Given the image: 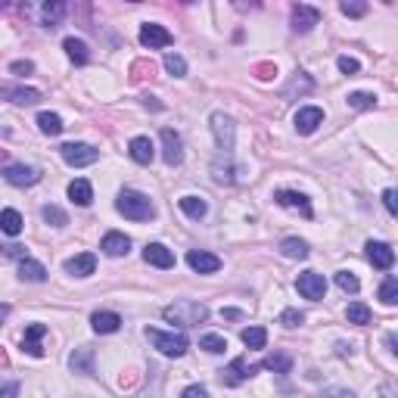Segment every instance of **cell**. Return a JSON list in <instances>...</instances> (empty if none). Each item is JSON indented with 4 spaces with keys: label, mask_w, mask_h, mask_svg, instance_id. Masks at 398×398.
I'll use <instances>...</instances> for the list:
<instances>
[{
    "label": "cell",
    "mask_w": 398,
    "mask_h": 398,
    "mask_svg": "<svg viewBox=\"0 0 398 398\" xmlns=\"http://www.w3.org/2000/svg\"><path fill=\"white\" fill-rule=\"evenodd\" d=\"M240 339H243L249 349H264V345H268V330H264V327H246V330L240 333Z\"/></svg>",
    "instance_id": "f546056e"
},
{
    "label": "cell",
    "mask_w": 398,
    "mask_h": 398,
    "mask_svg": "<svg viewBox=\"0 0 398 398\" xmlns=\"http://www.w3.org/2000/svg\"><path fill=\"white\" fill-rule=\"evenodd\" d=\"M256 371L258 367H249L246 364V358H234L227 371H221V380H224V386H240V383H246Z\"/></svg>",
    "instance_id": "2e32d148"
},
{
    "label": "cell",
    "mask_w": 398,
    "mask_h": 398,
    "mask_svg": "<svg viewBox=\"0 0 398 398\" xmlns=\"http://www.w3.org/2000/svg\"><path fill=\"white\" fill-rule=\"evenodd\" d=\"M128 153H131V159H134V162L149 165V162H153V156H156V147H153V140H149V137H134V140L128 143Z\"/></svg>",
    "instance_id": "44dd1931"
},
{
    "label": "cell",
    "mask_w": 398,
    "mask_h": 398,
    "mask_svg": "<svg viewBox=\"0 0 398 398\" xmlns=\"http://www.w3.org/2000/svg\"><path fill=\"white\" fill-rule=\"evenodd\" d=\"M62 13H66V7H62V3H44V25L56 28V22L62 19Z\"/></svg>",
    "instance_id": "8d00e7d4"
},
{
    "label": "cell",
    "mask_w": 398,
    "mask_h": 398,
    "mask_svg": "<svg viewBox=\"0 0 398 398\" xmlns=\"http://www.w3.org/2000/svg\"><path fill=\"white\" fill-rule=\"evenodd\" d=\"M274 199L284 209H293V212H302L305 218H311L314 212H311V203H308V196H302V193H296V190H277L274 193Z\"/></svg>",
    "instance_id": "5bb4252c"
},
{
    "label": "cell",
    "mask_w": 398,
    "mask_h": 398,
    "mask_svg": "<svg viewBox=\"0 0 398 398\" xmlns=\"http://www.w3.org/2000/svg\"><path fill=\"white\" fill-rule=\"evenodd\" d=\"M47 333V327L44 324H32V327H25V339H22V351H28L32 358H41L44 355V349H41V343L38 339Z\"/></svg>",
    "instance_id": "7402d4cb"
},
{
    "label": "cell",
    "mask_w": 398,
    "mask_h": 398,
    "mask_svg": "<svg viewBox=\"0 0 398 398\" xmlns=\"http://www.w3.org/2000/svg\"><path fill=\"white\" fill-rule=\"evenodd\" d=\"M367 249V262L373 264V268H380V271H389L392 264H395V252H392V246L389 243H367L364 246Z\"/></svg>",
    "instance_id": "4fadbf2b"
},
{
    "label": "cell",
    "mask_w": 398,
    "mask_h": 398,
    "mask_svg": "<svg viewBox=\"0 0 398 398\" xmlns=\"http://www.w3.org/2000/svg\"><path fill=\"white\" fill-rule=\"evenodd\" d=\"M336 286H339L343 293H351V296H355V293L361 290L358 277H355V274H349V271H339V274H336Z\"/></svg>",
    "instance_id": "d590c367"
},
{
    "label": "cell",
    "mask_w": 398,
    "mask_h": 398,
    "mask_svg": "<svg viewBox=\"0 0 398 398\" xmlns=\"http://www.w3.org/2000/svg\"><path fill=\"white\" fill-rule=\"evenodd\" d=\"M3 181L13 184V187H32V184L41 181V171L32 169V165H7L3 169Z\"/></svg>",
    "instance_id": "9c48e42d"
},
{
    "label": "cell",
    "mask_w": 398,
    "mask_h": 398,
    "mask_svg": "<svg viewBox=\"0 0 398 398\" xmlns=\"http://www.w3.org/2000/svg\"><path fill=\"white\" fill-rule=\"evenodd\" d=\"M66 271L72 277H90L97 271V256L94 252H82V256H75L66 262Z\"/></svg>",
    "instance_id": "ac0fdd59"
},
{
    "label": "cell",
    "mask_w": 398,
    "mask_h": 398,
    "mask_svg": "<svg viewBox=\"0 0 398 398\" xmlns=\"http://www.w3.org/2000/svg\"><path fill=\"white\" fill-rule=\"evenodd\" d=\"M296 290L302 293L305 299L317 302V299H324V293H327V280H324V274H317V271H305V274H299Z\"/></svg>",
    "instance_id": "8992f818"
},
{
    "label": "cell",
    "mask_w": 398,
    "mask_h": 398,
    "mask_svg": "<svg viewBox=\"0 0 398 398\" xmlns=\"http://www.w3.org/2000/svg\"><path fill=\"white\" fill-rule=\"evenodd\" d=\"M345 317H349V324L364 327V324H371V308H367L364 302H351L349 308H345Z\"/></svg>",
    "instance_id": "1f68e13d"
},
{
    "label": "cell",
    "mask_w": 398,
    "mask_h": 398,
    "mask_svg": "<svg viewBox=\"0 0 398 398\" xmlns=\"http://www.w3.org/2000/svg\"><path fill=\"white\" fill-rule=\"evenodd\" d=\"M72 371L75 373H94V351L90 349H78L72 355Z\"/></svg>",
    "instance_id": "4dcf8cb0"
},
{
    "label": "cell",
    "mask_w": 398,
    "mask_h": 398,
    "mask_svg": "<svg viewBox=\"0 0 398 398\" xmlns=\"http://www.w3.org/2000/svg\"><path fill=\"white\" fill-rule=\"evenodd\" d=\"M280 252H284L286 258H308V243L305 240H296V236H286L284 243H280Z\"/></svg>",
    "instance_id": "f1b7e54d"
},
{
    "label": "cell",
    "mask_w": 398,
    "mask_h": 398,
    "mask_svg": "<svg viewBox=\"0 0 398 398\" xmlns=\"http://www.w3.org/2000/svg\"><path fill=\"white\" fill-rule=\"evenodd\" d=\"M19 277L25 284H44L47 280V268L41 262H34V258H19Z\"/></svg>",
    "instance_id": "d6986e66"
},
{
    "label": "cell",
    "mask_w": 398,
    "mask_h": 398,
    "mask_svg": "<svg viewBox=\"0 0 398 398\" xmlns=\"http://www.w3.org/2000/svg\"><path fill=\"white\" fill-rule=\"evenodd\" d=\"M177 206H181V212L187 218H193V221L206 218V212H209V203H206L203 196H181V199H177Z\"/></svg>",
    "instance_id": "cb8c5ba5"
},
{
    "label": "cell",
    "mask_w": 398,
    "mask_h": 398,
    "mask_svg": "<svg viewBox=\"0 0 398 398\" xmlns=\"http://www.w3.org/2000/svg\"><path fill=\"white\" fill-rule=\"evenodd\" d=\"M16 389H19V386H16V383H10V386H0V398H3V395H13Z\"/></svg>",
    "instance_id": "c3c4849f"
},
{
    "label": "cell",
    "mask_w": 398,
    "mask_h": 398,
    "mask_svg": "<svg viewBox=\"0 0 398 398\" xmlns=\"http://www.w3.org/2000/svg\"><path fill=\"white\" fill-rule=\"evenodd\" d=\"M22 215L16 209H3L0 212V230H3V234L7 236H19L22 234Z\"/></svg>",
    "instance_id": "4316f807"
},
{
    "label": "cell",
    "mask_w": 398,
    "mask_h": 398,
    "mask_svg": "<svg viewBox=\"0 0 398 398\" xmlns=\"http://www.w3.org/2000/svg\"><path fill=\"white\" fill-rule=\"evenodd\" d=\"M165 69H169L175 78H184V75H187V62H184V56H177V53L165 56Z\"/></svg>",
    "instance_id": "f35d334b"
},
{
    "label": "cell",
    "mask_w": 398,
    "mask_h": 398,
    "mask_svg": "<svg viewBox=\"0 0 398 398\" xmlns=\"http://www.w3.org/2000/svg\"><path fill=\"white\" fill-rule=\"evenodd\" d=\"M349 106L351 109H371V106H377V97L358 90V94H349Z\"/></svg>",
    "instance_id": "ab89813d"
},
{
    "label": "cell",
    "mask_w": 398,
    "mask_h": 398,
    "mask_svg": "<svg viewBox=\"0 0 398 398\" xmlns=\"http://www.w3.org/2000/svg\"><path fill=\"white\" fill-rule=\"evenodd\" d=\"M380 299H383V305H395L398 302V280H395V277H386V284L380 286Z\"/></svg>",
    "instance_id": "e575fe53"
},
{
    "label": "cell",
    "mask_w": 398,
    "mask_h": 398,
    "mask_svg": "<svg viewBox=\"0 0 398 398\" xmlns=\"http://www.w3.org/2000/svg\"><path fill=\"white\" fill-rule=\"evenodd\" d=\"M321 22V10H314V7H308V3H296L293 7V28L296 32H311V28Z\"/></svg>",
    "instance_id": "9a60e30c"
},
{
    "label": "cell",
    "mask_w": 398,
    "mask_h": 398,
    "mask_svg": "<svg viewBox=\"0 0 398 398\" xmlns=\"http://www.w3.org/2000/svg\"><path fill=\"white\" fill-rule=\"evenodd\" d=\"M181 398H209V392H206V386H187L181 392Z\"/></svg>",
    "instance_id": "f6af8a7d"
},
{
    "label": "cell",
    "mask_w": 398,
    "mask_h": 398,
    "mask_svg": "<svg viewBox=\"0 0 398 398\" xmlns=\"http://www.w3.org/2000/svg\"><path fill=\"white\" fill-rule=\"evenodd\" d=\"M115 209H119V215L131 218V221H149V218L156 215L153 199L137 193V190H125V193L115 199Z\"/></svg>",
    "instance_id": "3957f363"
},
{
    "label": "cell",
    "mask_w": 398,
    "mask_h": 398,
    "mask_svg": "<svg viewBox=\"0 0 398 398\" xmlns=\"http://www.w3.org/2000/svg\"><path fill=\"white\" fill-rule=\"evenodd\" d=\"M69 199H72L75 206H90V203H94V187H90V181L78 177V181L69 184Z\"/></svg>",
    "instance_id": "603a6c76"
},
{
    "label": "cell",
    "mask_w": 398,
    "mask_h": 398,
    "mask_svg": "<svg viewBox=\"0 0 398 398\" xmlns=\"http://www.w3.org/2000/svg\"><path fill=\"white\" fill-rule=\"evenodd\" d=\"M34 69V62H28V60H19V62H13V66H10V72L13 75H28Z\"/></svg>",
    "instance_id": "7dc6e473"
},
{
    "label": "cell",
    "mask_w": 398,
    "mask_h": 398,
    "mask_svg": "<svg viewBox=\"0 0 398 398\" xmlns=\"http://www.w3.org/2000/svg\"><path fill=\"white\" fill-rule=\"evenodd\" d=\"M0 252L10 258H25V246H16V243H7V246H0Z\"/></svg>",
    "instance_id": "ee69618b"
},
{
    "label": "cell",
    "mask_w": 398,
    "mask_h": 398,
    "mask_svg": "<svg viewBox=\"0 0 398 398\" xmlns=\"http://www.w3.org/2000/svg\"><path fill=\"white\" fill-rule=\"evenodd\" d=\"M383 206H386V212H389V215H395V212H398V206H395V190H386V193H383Z\"/></svg>",
    "instance_id": "bcb514c9"
},
{
    "label": "cell",
    "mask_w": 398,
    "mask_h": 398,
    "mask_svg": "<svg viewBox=\"0 0 398 398\" xmlns=\"http://www.w3.org/2000/svg\"><path fill=\"white\" fill-rule=\"evenodd\" d=\"M0 97H7L10 103H19V106H32V103L41 100V90H32V88H0Z\"/></svg>",
    "instance_id": "d4e9b609"
},
{
    "label": "cell",
    "mask_w": 398,
    "mask_h": 398,
    "mask_svg": "<svg viewBox=\"0 0 398 398\" xmlns=\"http://www.w3.org/2000/svg\"><path fill=\"white\" fill-rule=\"evenodd\" d=\"M199 349L212 351V355H221V351L227 349V339H224V336H218V333H206V336L199 339Z\"/></svg>",
    "instance_id": "836d02e7"
},
{
    "label": "cell",
    "mask_w": 398,
    "mask_h": 398,
    "mask_svg": "<svg viewBox=\"0 0 398 398\" xmlns=\"http://www.w3.org/2000/svg\"><path fill=\"white\" fill-rule=\"evenodd\" d=\"M221 317H230V321H236V317H243V314H240L236 308H224V311H221Z\"/></svg>",
    "instance_id": "681fc988"
},
{
    "label": "cell",
    "mask_w": 398,
    "mask_h": 398,
    "mask_svg": "<svg viewBox=\"0 0 398 398\" xmlns=\"http://www.w3.org/2000/svg\"><path fill=\"white\" fill-rule=\"evenodd\" d=\"M60 156L72 165V169H84V165H94L97 159H100V153H97L90 143H62Z\"/></svg>",
    "instance_id": "5b68a950"
},
{
    "label": "cell",
    "mask_w": 398,
    "mask_h": 398,
    "mask_svg": "<svg viewBox=\"0 0 398 398\" xmlns=\"http://www.w3.org/2000/svg\"><path fill=\"white\" fill-rule=\"evenodd\" d=\"M212 131H215V140H218V159L212 165V175H215L218 184H230L234 181V122H230L224 112L212 115Z\"/></svg>",
    "instance_id": "6da1fadb"
},
{
    "label": "cell",
    "mask_w": 398,
    "mask_h": 398,
    "mask_svg": "<svg viewBox=\"0 0 398 398\" xmlns=\"http://www.w3.org/2000/svg\"><path fill=\"white\" fill-rule=\"evenodd\" d=\"M336 66H339V72H343V75H355L358 69H361V66H358V60H351V56H339Z\"/></svg>",
    "instance_id": "b9f144b4"
},
{
    "label": "cell",
    "mask_w": 398,
    "mask_h": 398,
    "mask_svg": "<svg viewBox=\"0 0 398 398\" xmlns=\"http://www.w3.org/2000/svg\"><path fill=\"white\" fill-rule=\"evenodd\" d=\"M171 41H175V38H171L169 28L156 25V22H147V25L140 28V44L149 50H162V47H169Z\"/></svg>",
    "instance_id": "52a82bcc"
},
{
    "label": "cell",
    "mask_w": 398,
    "mask_h": 398,
    "mask_svg": "<svg viewBox=\"0 0 398 398\" xmlns=\"http://www.w3.org/2000/svg\"><path fill=\"white\" fill-rule=\"evenodd\" d=\"M38 128H41V134H47V137H56V134H62V119L56 112H41L38 115Z\"/></svg>",
    "instance_id": "83f0119b"
},
{
    "label": "cell",
    "mask_w": 398,
    "mask_h": 398,
    "mask_svg": "<svg viewBox=\"0 0 398 398\" xmlns=\"http://www.w3.org/2000/svg\"><path fill=\"white\" fill-rule=\"evenodd\" d=\"M90 324H94L97 333L109 336V333H119V330H122V317L115 314V311H97V314L90 317Z\"/></svg>",
    "instance_id": "ffe728a7"
},
{
    "label": "cell",
    "mask_w": 398,
    "mask_h": 398,
    "mask_svg": "<svg viewBox=\"0 0 398 398\" xmlns=\"http://www.w3.org/2000/svg\"><path fill=\"white\" fill-rule=\"evenodd\" d=\"M44 221L53 224V227H66L69 218H66V212L56 209V206H44Z\"/></svg>",
    "instance_id": "74e56055"
},
{
    "label": "cell",
    "mask_w": 398,
    "mask_h": 398,
    "mask_svg": "<svg viewBox=\"0 0 398 398\" xmlns=\"http://www.w3.org/2000/svg\"><path fill=\"white\" fill-rule=\"evenodd\" d=\"M296 131L299 134H314L321 125H324V109H317V106H305L296 112Z\"/></svg>",
    "instance_id": "30bf717a"
},
{
    "label": "cell",
    "mask_w": 398,
    "mask_h": 398,
    "mask_svg": "<svg viewBox=\"0 0 398 398\" xmlns=\"http://www.w3.org/2000/svg\"><path fill=\"white\" fill-rule=\"evenodd\" d=\"M262 367L264 371H274V373H290L293 361H290V355H268L262 361Z\"/></svg>",
    "instance_id": "d6a6232c"
},
{
    "label": "cell",
    "mask_w": 398,
    "mask_h": 398,
    "mask_svg": "<svg viewBox=\"0 0 398 398\" xmlns=\"http://www.w3.org/2000/svg\"><path fill=\"white\" fill-rule=\"evenodd\" d=\"M162 317L169 324H177V327H199L209 317V308L203 302H193V299H181V302L169 305L162 311Z\"/></svg>",
    "instance_id": "7a4b0ae2"
},
{
    "label": "cell",
    "mask_w": 398,
    "mask_h": 398,
    "mask_svg": "<svg viewBox=\"0 0 398 398\" xmlns=\"http://www.w3.org/2000/svg\"><path fill=\"white\" fill-rule=\"evenodd\" d=\"M280 324H284V327H299V324H305V314H302V311H296V308H286L284 314H280Z\"/></svg>",
    "instance_id": "60d3db41"
},
{
    "label": "cell",
    "mask_w": 398,
    "mask_h": 398,
    "mask_svg": "<svg viewBox=\"0 0 398 398\" xmlns=\"http://www.w3.org/2000/svg\"><path fill=\"white\" fill-rule=\"evenodd\" d=\"M162 159L171 169L184 162V140H181V134L171 128H162Z\"/></svg>",
    "instance_id": "ba28073f"
},
{
    "label": "cell",
    "mask_w": 398,
    "mask_h": 398,
    "mask_svg": "<svg viewBox=\"0 0 398 398\" xmlns=\"http://www.w3.org/2000/svg\"><path fill=\"white\" fill-rule=\"evenodd\" d=\"M100 249L106 252V256H112V258H119V256H128V249H131V236L119 234V230H109V234L103 236Z\"/></svg>",
    "instance_id": "e0dca14e"
},
{
    "label": "cell",
    "mask_w": 398,
    "mask_h": 398,
    "mask_svg": "<svg viewBox=\"0 0 398 398\" xmlns=\"http://www.w3.org/2000/svg\"><path fill=\"white\" fill-rule=\"evenodd\" d=\"M147 339L169 358H181L187 351V336L184 333H162V330H147Z\"/></svg>",
    "instance_id": "277c9868"
},
{
    "label": "cell",
    "mask_w": 398,
    "mask_h": 398,
    "mask_svg": "<svg viewBox=\"0 0 398 398\" xmlns=\"http://www.w3.org/2000/svg\"><path fill=\"white\" fill-rule=\"evenodd\" d=\"M339 10H343L345 16H351V19H358V16H364V13H367V7H364V3H343V7H339Z\"/></svg>",
    "instance_id": "7bdbcfd3"
},
{
    "label": "cell",
    "mask_w": 398,
    "mask_h": 398,
    "mask_svg": "<svg viewBox=\"0 0 398 398\" xmlns=\"http://www.w3.org/2000/svg\"><path fill=\"white\" fill-rule=\"evenodd\" d=\"M187 264L196 271V274H215V271L221 268V258L212 256V252H206V249H190Z\"/></svg>",
    "instance_id": "8fae6325"
},
{
    "label": "cell",
    "mask_w": 398,
    "mask_h": 398,
    "mask_svg": "<svg viewBox=\"0 0 398 398\" xmlns=\"http://www.w3.org/2000/svg\"><path fill=\"white\" fill-rule=\"evenodd\" d=\"M143 262L153 264V268L169 271V268H175V252H171L169 246H162V243H149L147 249H143Z\"/></svg>",
    "instance_id": "7c38bea8"
},
{
    "label": "cell",
    "mask_w": 398,
    "mask_h": 398,
    "mask_svg": "<svg viewBox=\"0 0 398 398\" xmlns=\"http://www.w3.org/2000/svg\"><path fill=\"white\" fill-rule=\"evenodd\" d=\"M62 50H66V56L75 62V66H84V62L90 60L88 44L78 41V38H66V41H62Z\"/></svg>",
    "instance_id": "484cf974"
}]
</instances>
